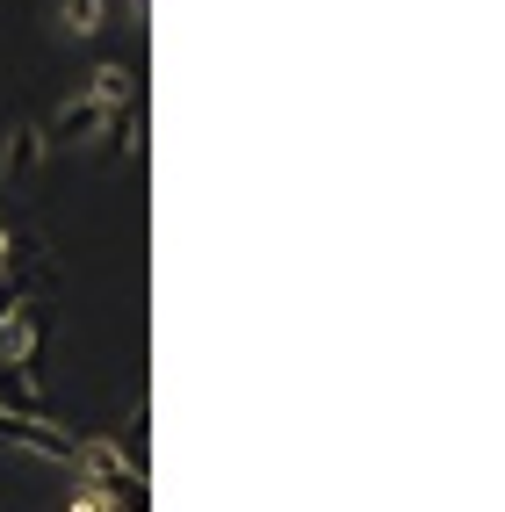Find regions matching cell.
<instances>
[{
	"mask_svg": "<svg viewBox=\"0 0 505 512\" xmlns=\"http://www.w3.org/2000/svg\"><path fill=\"white\" fill-rule=\"evenodd\" d=\"M0 361H15L22 375L44 368V303L37 296H22L15 311L0 318Z\"/></svg>",
	"mask_w": 505,
	"mask_h": 512,
	"instance_id": "6da1fadb",
	"label": "cell"
},
{
	"mask_svg": "<svg viewBox=\"0 0 505 512\" xmlns=\"http://www.w3.org/2000/svg\"><path fill=\"white\" fill-rule=\"evenodd\" d=\"M109 116L116 109H101V101H65V109L51 116V130H44V145H87V138H101V130H109Z\"/></svg>",
	"mask_w": 505,
	"mask_h": 512,
	"instance_id": "7a4b0ae2",
	"label": "cell"
},
{
	"mask_svg": "<svg viewBox=\"0 0 505 512\" xmlns=\"http://www.w3.org/2000/svg\"><path fill=\"white\" fill-rule=\"evenodd\" d=\"M37 159H44V130H37V123H15V130H8V152H0V181H8V188H29Z\"/></svg>",
	"mask_w": 505,
	"mask_h": 512,
	"instance_id": "3957f363",
	"label": "cell"
},
{
	"mask_svg": "<svg viewBox=\"0 0 505 512\" xmlns=\"http://www.w3.org/2000/svg\"><path fill=\"white\" fill-rule=\"evenodd\" d=\"M87 101H101V109H130V101H138V73H130V65H94Z\"/></svg>",
	"mask_w": 505,
	"mask_h": 512,
	"instance_id": "277c9868",
	"label": "cell"
},
{
	"mask_svg": "<svg viewBox=\"0 0 505 512\" xmlns=\"http://www.w3.org/2000/svg\"><path fill=\"white\" fill-rule=\"evenodd\" d=\"M109 22V0H65V37H94Z\"/></svg>",
	"mask_w": 505,
	"mask_h": 512,
	"instance_id": "5b68a950",
	"label": "cell"
},
{
	"mask_svg": "<svg viewBox=\"0 0 505 512\" xmlns=\"http://www.w3.org/2000/svg\"><path fill=\"white\" fill-rule=\"evenodd\" d=\"M65 512H116L109 498H101L94 484H73V505H65Z\"/></svg>",
	"mask_w": 505,
	"mask_h": 512,
	"instance_id": "8992f818",
	"label": "cell"
},
{
	"mask_svg": "<svg viewBox=\"0 0 505 512\" xmlns=\"http://www.w3.org/2000/svg\"><path fill=\"white\" fill-rule=\"evenodd\" d=\"M0 275H8V231H0Z\"/></svg>",
	"mask_w": 505,
	"mask_h": 512,
	"instance_id": "52a82bcc",
	"label": "cell"
}]
</instances>
